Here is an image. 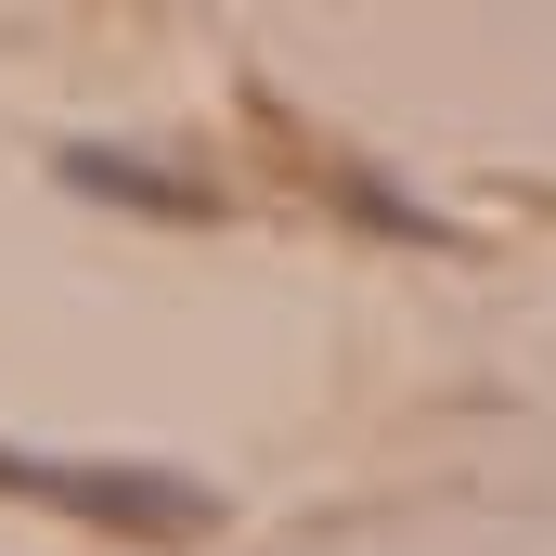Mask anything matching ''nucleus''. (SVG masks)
Here are the masks:
<instances>
[{"label":"nucleus","instance_id":"1","mask_svg":"<svg viewBox=\"0 0 556 556\" xmlns=\"http://www.w3.org/2000/svg\"><path fill=\"white\" fill-rule=\"evenodd\" d=\"M0 492H26L52 518H91V531H130V544H194L220 518V492L181 479V466H65V453H13V440H0Z\"/></svg>","mask_w":556,"mask_h":556},{"label":"nucleus","instance_id":"2","mask_svg":"<svg viewBox=\"0 0 556 556\" xmlns=\"http://www.w3.org/2000/svg\"><path fill=\"white\" fill-rule=\"evenodd\" d=\"M78 194H104V207H142V220H207V181H181V168H155V155H117V142H65L52 155Z\"/></svg>","mask_w":556,"mask_h":556},{"label":"nucleus","instance_id":"3","mask_svg":"<svg viewBox=\"0 0 556 556\" xmlns=\"http://www.w3.org/2000/svg\"><path fill=\"white\" fill-rule=\"evenodd\" d=\"M324 194H337L363 233H415V247H453V220H427L402 181H376V168H350V155H324Z\"/></svg>","mask_w":556,"mask_h":556}]
</instances>
